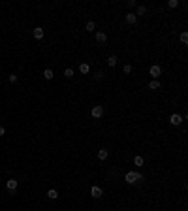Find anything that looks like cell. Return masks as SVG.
Here are the masks:
<instances>
[{"label": "cell", "mask_w": 188, "mask_h": 211, "mask_svg": "<svg viewBox=\"0 0 188 211\" xmlns=\"http://www.w3.org/2000/svg\"><path fill=\"white\" fill-rule=\"evenodd\" d=\"M94 28H96V23L94 21H89L87 23V32H94Z\"/></svg>", "instance_id": "obj_17"}, {"label": "cell", "mask_w": 188, "mask_h": 211, "mask_svg": "<svg viewBox=\"0 0 188 211\" xmlns=\"http://www.w3.org/2000/svg\"><path fill=\"white\" fill-rule=\"evenodd\" d=\"M102 194H104V190H102L100 187H96V185L90 189V196L92 198H102Z\"/></svg>", "instance_id": "obj_6"}, {"label": "cell", "mask_w": 188, "mask_h": 211, "mask_svg": "<svg viewBox=\"0 0 188 211\" xmlns=\"http://www.w3.org/2000/svg\"><path fill=\"white\" fill-rule=\"evenodd\" d=\"M124 74H130V72H132V64H124Z\"/></svg>", "instance_id": "obj_24"}, {"label": "cell", "mask_w": 188, "mask_h": 211, "mask_svg": "<svg viewBox=\"0 0 188 211\" xmlns=\"http://www.w3.org/2000/svg\"><path fill=\"white\" fill-rule=\"evenodd\" d=\"M47 198H49V200H57V198H58V192H57L55 189H51L49 192H47Z\"/></svg>", "instance_id": "obj_15"}, {"label": "cell", "mask_w": 188, "mask_h": 211, "mask_svg": "<svg viewBox=\"0 0 188 211\" xmlns=\"http://www.w3.org/2000/svg\"><path fill=\"white\" fill-rule=\"evenodd\" d=\"M104 75H105L104 72H96V75H94V78H96V79H102V78H104Z\"/></svg>", "instance_id": "obj_25"}, {"label": "cell", "mask_w": 188, "mask_h": 211, "mask_svg": "<svg viewBox=\"0 0 188 211\" xmlns=\"http://www.w3.org/2000/svg\"><path fill=\"white\" fill-rule=\"evenodd\" d=\"M181 42H182V44H188V34H186V32L181 34Z\"/></svg>", "instance_id": "obj_22"}, {"label": "cell", "mask_w": 188, "mask_h": 211, "mask_svg": "<svg viewBox=\"0 0 188 211\" xmlns=\"http://www.w3.org/2000/svg\"><path fill=\"white\" fill-rule=\"evenodd\" d=\"M134 164H135V166H143V164H145L143 157H135V158H134Z\"/></svg>", "instance_id": "obj_18"}, {"label": "cell", "mask_w": 188, "mask_h": 211, "mask_svg": "<svg viewBox=\"0 0 188 211\" xmlns=\"http://www.w3.org/2000/svg\"><path fill=\"white\" fill-rule=\"evenodd\" d=\"M167 6H169V8H177V6H179V0H169Z\"/></svg>", "instance_id": "obj_20"}, {"label": "cell", "mask_w": 188, "mask_h": 211, "mask_svg": "<svg viewBox=\"0 0 188 211\" xmlns=\"http://www.w3.org/2000/svg\"><path fill=\"white\" fill-rule=\"evenodd\" d=\"M53 75H55V74H53V70H51V68H45V70H43V78L47 79V81L53 79Z\"/></svg>", "instance_id": "obj_14"}, {"label": "cell", "mask_w": 188, "mask_h": 211, "mask_svg": "<svg viewBox=\"0 0 188 211\" xmlns=\"http://www.w3.org/2000/svg\"><path fill=\"white\" fill-rule=\"evenodd\" d=\"M149 89H151V91H158V89H160V81H158V79H152L151 83H149Z\"/></svg>", "instance_id": "obj_13"}, {"label": "cell", "mask_w": 188, "mask_h": 211, "mask_svg": "<svg viewBox=\"0 0 188 211\" xmlns=\"http://www.w3.org/2000/svg\"><path fill=\"white\" fill-rule=\"evenodd\" d=\"M96 157H98V160H107L109 151H107V149H100V151L96 153Z\"/></svg>", "instance_id": "obj_10"}, {"label": "cell", "mask_w": 188, "mask_h": 211, "mask_svg": "<svg viewBox=\"0 0 188 211\" xmlns=\"http://www.w3.org/2000/svg\"><path fill=\"white\" fill-rule=\"evenodd\" d=\"M96 42H98V44H105V42H107V34L98 30V32H96Z\"/></svg>", "instance_id": "obj_7"}, {"label": "cell", "mask_w": 188, "mask_h": 211, "mask_svg": "<svg viewBox=\"0 0 188 211\" xmlns=\"http://www.w3.org/2000/svg\"><path fill=\"white\" fill-rule=\"evenodd\" d=\"M90 113H92L94 119H102V117H104V107H102V106H94Z\"/></svg>", "instance_id": "obj_3"}, {"label": "cell", "mask_w": 188, "mask_h": 211, "mask_svg": "<svg viewBox=\"0 0 188 211\" xmlns=\"http://www.w3.org/2000/svg\"><path fill=\"white\" fill-rule=\"evenodd\" d=\"M32 34H34V38H36V40H43V36H45V30H43L42 27H36Z\"/></svg>", "instance_id": "obj_8"}, {"label": "cell", "mask_w": 188, "mask_h": 211, "mask_svg": "<svg viewBox=\"0 0 188 211\" xmlns=\"http://www.w3.org/2000/svg\"><path fill=\"white\" fill-rule=\"evenodd\" d=\"M126 23H128V25H135V21H138V15H135L134 12H130V13H126Z\"/></svg>", "instance_id": "obj_9"}, {"label": "cell", "mask_w": 188, "mask_h": 211, "mask_svg": "<svg viewBox=\"0 0 188 211\" xmlns=\"http://www.w3.org/2000/svg\"><path fill=\"white\" fill-rule=\"evenodd\" d=\"M124 181L128 183V185H135V183L143 181V175H141L139 172H128V173L124 175Z\"/></svg>", "instance_id": "obj_1"}, {"label": "cell", "mask_w": 188, "mask_h": 211, "mask_svg": "<svg viewBox=\"0 0 188 211\" xmlns=\"http://www.w3.org/2000/svg\"><path fill=\"white\" fill-rule=\"evenodd\" d=\"M145 12H147L145 6H138V13H135V15H145Z\"/></svg>", "instance_id": "obj_19"}, {"label": "cell", "mask_w": 188, "mask_h": 211, "mask_svg": "<svg viewBox=\"0 0 188 211\" xmlns=\"http://www.w3.org/2000/svg\"><path fill=\"white\" fill-rule=\"evenodd\" d=\"M8 81H9V83H15V81H17V75H15V74H9V75H8Z\"/></svg>", "instance_id": "obj_21"}, {"label": "cell", "mask_w": 188, "mask_h": 211, "mask_svg": "<svg viewBox=\"0 0 188 211\" xmlns=\"http://www.w3.org/2000/svg\"><path fill=\"white\" fill-rule=\"evenodd\" d=\"M64 78L72 79V78H73V70H72V68H66V70H64Z\"/></svg>", "instance_id": "obj_16"}, {"label": "cell", "mask_w": 188, "mask_h": 211, "mask_svg": "<svg viewBox=\"0 0 188 211\" xmlns=\"http://www.w3.org/2000/svg\"><path fill=\"white\" fill-rule=\"evenodd\" d=\"M126 6H128V8L132 9V8H135V6H138V2H135V0H128V4H126Z\"/></svg>", "instance_id": "obj_23"}, {"label": "cell", "mask_w": 188, "mask_h": 211, "mask_svg": "<svg viewBox=\"0 0 188 211\" xmlns=\"http://www.w3.org/2000/svg\"><path fill=\"white\" fill-rule=\"evenodd\" d=\"M149 74H151V78H152V79H158L160 75H162V68H160L158 64H154V66H151Z\"/></svg>", "instance_id": "obj_2"}, {"label": "cell", "mask_w": 188, "mask_h": 211, "mask_svg": "<svg viewBox=\"0 0 188 211\" xmlns=\"http://www.w3.org/2000/svg\"><path fill=\"white\" fill-rule=\"evenodd\" d=\"M4 134H6V128H4V126H0V138H2Z\"/></svg>", "instance_id": "obj_26"}, {"label": "cell", "mask_w": 188, "mask_h": 211, "mask_svg": "<svg viewBox=\"0 0 188 211\" xmlns=\"http://www.w3.org/2000/svg\"><path fill=\"white\" fill-rule=\"evenodd\" d=\"M117 62H119V59H117V55H111L109 59H107V66H111V68H115Z\"/></svg>", "instance_id": "obj_12"}, {"label": "cell", "mask_w": 188, "mask_h": 211, "mask_svg": "<svg viewBox=\"0 0 188 211\" xmlns=\"http://www.w3.org/2000/svg\"><path fill=\"white\" fill-rule=\"evenodd\" d=\"M182 121H184V117H181V115H177V113H173V115H171L169 117V123H171V125H173V126H179L181 125V123Z\"/></svg>", "instance_id": "obj_5"}, {"label": "cell", "mask_w": 188, "mask_h": 211, "mask_svg": "<svg viewBox=\"0 0 188 211\" xmlns=\"http://www.w3.org/2000/svg\"><path fill=\"white\" fill-rule=\"evenodd\" d=\"M17 185H19L17 179H8V181H6V189L9 190V192H15V190H17Z\"/></svg>", "instance_id": "obj_4"}, {"label": "cell", "mask_w": 188, "mask_h": 211, "mask_svg": "<svg viewBox=\"0 0 188 211\" xmlns=\"http://www.w3.org/2000/svg\"><path fill=\"white\" fill-rule=\"evenodd\" d=\"M79 72H81V74H90V66L87 62H81L79 64Z\"/></svg>", "instance_id": "obj_11"}]
</instances>
